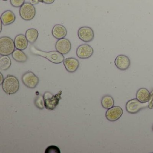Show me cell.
Wrapping results in <instances>:
<instances>
[{"label": "cell", "instance_id": "23", "mask_svg": "<svg viewBox=\"0 0 153 153\" xmlns=\"http://www.w3.org/2000/svg\"><path fill=\"white\" fill-rule=\"evenodd\" d=\"M45 153H60V149L58 146L54 145L49 146L45 149Z\"/></svg>", "mask_w": 153, "mask_h": 153}, {"label": "cell", "instance_id": "19", "mask_svg": "<svg viewBox=\"0 0 153 153\" xmlns=\"http://www.w3.org/2000/svg\"><path fill=\"white\" fill-rule=\"evenodd\" d=\"M12 58L16 61L19 62H25L27 61V56L21 50L16 49L12 54Z\"/></svg>", "mask_w": 153, "mask_h": 153}, {"label": "cell", "instance_id": "12", "mask_svg": "<svg viewBox=\"0 0 153 153\" xmlns=\"http://www.w3.org/2000/svg\"><path fill=\"white\" fill-rule=\"evenodd\" d=\"M114 64L119 70L122 71L126 70L130 66V60L128 56L123 54H120L118 55L115 58Z\"/></svg>", "mask_w": 153, "mask_h": 153}, {"label": "cell", "instance_id": "9", "mask_svg": "<svg viewBox=\"0 0 153 153\" xmlns=\"http://www.w3.org/2000/svg\"><path fill=\"white\" fill-rule=\"evenodd\" d=\"M93 48L89 45L84 44L79 45L76 50V55L80 59L90 58L94 53Z\"/></svg>", "mask_w": 153, "mask_h": 153}, {"label": "cell", "instance_id": "13", "mask_svg": "<svg viewBox=\"0 0 153 153\" xmlns=\"http://www.w3.org/2000/svg\"><path fill=\"white\" fill-rule=\"evenodd\" d=\"M63 62L66 70L70 73L75 72L79 66L78 60L74 58H66Z\"/></svg>", "mask_w": 153, "mask_h": 153}, {"label": "cell", "instance_id": "3", "mask_svg": "<svg viewBox=\"0 0 153 153\" xmlns=\"http://www.w3.org/2000/svg\"><path fill=\"white\" fill-rule=\"evenodd\" d=\"M15 48V42L10 37L2 36L0 38V54L1 56L11 55Z\"/></svg>", "mask_w": 153, "mask_h": 153}, {"label": "cell", "instance_id": "18", "mask_svg": "<svg viewBox=\"0 0 153 153\" xmlns=\"http://www.w3.org/2000/svg\"><path fill=\"white\" fill-rule=\"evenodd\" d=\"M25 36L30 43L33 44L38 38L39 33L38 30L35 28H30L26 32Z\"/></svg>", "mask_w": 153, "mask_h": 153}, {"label": "cell", "instance_id": "11", "mask_svg": "<svg viewBox=\"0 0 153 153\" xmlns=\"http://www.w3.org/2000/svg\"><path fill=\"white\" fill-rule=\"evenodd\" d=\"M56 51L63 55L68 54L71 48V44L70 41L66 38L58 40L55 44Z\"/></svg>", "mask_w": 153, "mask_h": 153}, {"label": "cell", "instance_id": "21", "mask_svg": "<svg viewBox=\"0 0 153 153\" xmlns=\"http://www.w3.org/2000/svg\"><path fill=\"white\" fill-rule=\"evenodd\" d=\"M11 65V61L8 56H2L0 58V69L6 71L9 69Z\"/></svg>", "mask_w": 153, "mask_h": 153}, {"label": "cell", "instance_id": "10", "mask_svg": "<svg viewBox=\"0 0 153 153\" xmlns=\"http://www.w3.org/2000/svg\"><path fill=\"white\" fill-rule=\"evenodd\" d=\"M123 114V110L119 106H114L108 109L105 113V117L107 120L114 122L119 120Z\"/></svg>", "mask_w": 153, "mask_h": 153}, {"label": "cell", "instance_id": "14", "mask_svg": "<svg viewBox=\"0 0 153 153\" xmlns=\"http://www.w3.org/2000/svg\"><path fill=\"white\" fill-rule=\"evenodd\" d=\"M67 33L68 32L66 27L61 25H55L52 30L53 36L58 40L65 38Z\"/></svg>", "mask_w": 153, "mask_h": 153}, {"label": "cell", "instance_id": "28", "mask_svg": "<svg viewBox=\"0 0 153 153\" xmlns=\"http://www.w3.org/2000/svg\"><path fill=\"white\" fill-rule=\"evenodd\" d=\"M0 74H1V81H0V85H2L3 81H4V77H3V75H2V74L1 72Z\"/></svg>", "mask_w": 153, "mask_h": 153}, {"label": "cell", "instance_id": "20", "mask_svg": "<svg viewBox=\"0 0 153 153\" xmlns=\"http://www.w3.org/2000/svg\"><path fill=\"white\" fill-rule=\"evenodd\" d=\"M101 104L104 108L108 110L114 106V100L111 96H105L102 98Z\"/></svg>", "mask_w": 153, "mask_h": 153}, {"label": "cell", "instance_id": "25", "mask_svg": "<svg viewBox=\"0 0 153 153\" xmlns=\"http://www.w3.org/2000/svg\"><path fill=\"white\" fill-rule=\"evenodd\" d=\"M151 96H150V100L149 102L148 107L150 109H153V91H152L151 93Z\"/></svg>", "mask_w": 153, "mask_h": 153}, {"label": "cell", "instance_id": "5", "mask_svg": "<svg viewBox=\"0 0 153 153\" xmlns=\"http://www.w3.org/2000/svg\"><path fill=\"white\" fill-rule=\"evenodd\" d=\"M19 15L22 19L30 21L33 19L36 14V10L34 5L25 2L19 9Z\"/></svg>", "mask_w": 153, "mask_h": 153}, {"label": "cell", "instance_id": "2", "mask_svg": "<svg viewBox=\"0 0 153 153\" xmlns=\"http://www.w3.org/2000/svg\"><path fill=\"white\" fill-rule=\"evenodd\" d=\"M19 82L16 77L13 75H8L2 84L3 91L9 95L14 94L18 91Z\"/></svg>", "mask_w": 153, "mask_h": 153}, {"label": "cell", "instance_id": "32", "mask_svg": "<svg viewBox=\"0 0 153 153\" xmlns=\"http://www.w3.org/2000/svg\"></svg>", "mask_w": 153, "mask_h": 153}, {"label": "cell", "instance_id": "4", "mask_svg": "<svg viewBox=\"0 0 153 153\" xmlns=\"http://www.w3.org/2000/svg\"><path fill=\"white\" fill-rule=\"evenodd\" d=\"M62 93V91L60 90L58 94L53 95L50 92H45L44 94L45 108L49 110H54L59 103Z\"/></svg>", "mask_w": 153, "mask_h": 153}, {"label": "cell", "instance_id": "27", "mask_svg": "<svg viewBox=\"0 0 153 153\" xmlns=\"http://www.w3.org/2000/svg\"><path fill=\"white\" fill-rule=\"evenodd\" d=\"M39 2V0H30V3L33 5H37Z\"/></svg>", "mask_w": 153, "mask_h": 153}, {"label": "cell", "instance_id": "17", "mask_svg": "<svg viewBox=\"0 0 153 153\" xmlns=\"http://www.w3.org/2000/svg\"><path fill=\"white\" fill-rule=\"evenodd\" d=\"M151 94L146 88H140L137 94L136 98L142 103L148 102L150 100Z\"/></svg>", "mask_w": 153, "mask_h": 153}, {"label": "cell", "instance_id": "8", "mask_svg": "<svg viewBox=\"0 0 153 153\" xmlns=\"http://www.w3.org/2000/svg\"><path fill=\"white\" fill-rule=\"evenodd\" d=\"M78 36L81 41L85 42H89L94 40V30L91 27L84 26L79 29Z\"/></svg>", "mask_w": 153, "mask_h": 153}, {"label": "cell", "instance_id": "6", "mask_svg": "<svg viewBox=\"0 0 153 153\" xmlns=\"http://www.w3.org/2000/svg\"><path fill=\"white\" fill-rule=\"evenodd\" d=\"M149 102L142 103L139 101L137 98L131 99L127 102L126 104V111L130 114H136L140 110L148 106Z\"/></svg>", "mask_w": 153, "mask_h": 153}, {"label": "cell", "instance_id": "24", "mask_svg": "<svg viewBox=\"0 0 153 153\" xmlns=\"http://www.w3.org/2000/svg\"><path fill=\"white\" fill-rule=\"evenodd\" d=\"M25 0H10L11 5L14 7L18 8L22 7L25 3Z\"/></svg>", "mask_w": 153, "mask_h": 153}, {"label": "cell", "instance_id": "31", "mask_svg": "<svg viewBox=\"0 0 153 153\" xmlns=\"http://www.w3.org/2000/svg\"><path fill=\"white\" fill-rule=\"evenodd\" d=\"M2 1H7L8 0H2Z\"/></svg>", "mask_w": 153, "mask_h": 153}, {"label": "cell", "instance_id": "30", "mask_svg": "<svg viewBox=\"0 0 153 153\" xmlns=\"http://www.w3.org/2000/svg\"><path fill=\"white\" fill-rule=\"evenodd\" d=\"M39 1H40V2H41V3H43L42 0H39Z\"/></svg>", "mask_w": 153, "mask_h": 153}, {"label": "cell", "instance_id": "29", "mask_svg": "<svg viewBox=\"0 0 153 153\" xmlns=\"http://www.w3.org/2000/svg\"><path fill=\"white\" fill-rule=\"evenodd\" d=\"M2 22L1 21V31H0V32H1V31H2Z\"/></svg>", "mask_w": 153, "mask_h": 153}, {"label": "cell", "instance_id": "26", "mask_svg": "<svg viewBox=\"0 0 153 153\" xmlns=\"http://www.w3.org/2000/svg\"><path fill=\"white\" fill-rule=\"evenodd\" d=\"M43 2L46 4H51L55 1V0H42Z\"/></svg>", "mask_w": 153, "mask_h": 153}, {"label": "cell", "instance_id": "1", "mask_svg": "<svg viewBox=\"0 0 153 153\" xmlns=\"http://www.w3.org/2000/svg\"><path fill=\"white\" fill-rule=\"evenodd\" d=\"M30 51L34 55L45 58L49 61L54 64H60L63 62L64 60L63 54L58 51H52L47 52L33 46L30 48Z\"/></svg>", "mask_w": 153, "mask_h": 153}, {"label": "cell", "instance_id": "15", "mask_svg": "<svg viewBox=\"0 0 153 153\" xmlns=\"http://www.w3.org/2000/svg\"><path fill=\"white\" fill-rule=\"evenodd\" d=\"M16 19V15L11 10H6L1 16V21L4 26L9 25L13 24Z\"/></svg>", "mask_w": 153, "mask_h": 153}, {"label": "cell", "instance_id": "16", "mask_svg": "<svg viewBox=\"0 0 153 153\" xmlns=\"http://www.w3.org/2000/svg\"><path fill=\"white\" fill-rule=\"evenodd\" d=\"M14 42L16 48L21 51L27 49L29 42L25 36L23 34H19L16 36L15 37Z\"/></svg>", "mask_w": 153, "mask_h": 153}, {"label": "cell", "instance_id": "7", "mask_svg": "<svg viewBox=\"0 0 153 153\" xmlns=\"http://www.w3.org/2000/svg\"><path fill=\"white\" fill-rule=\"evenodd\" d=\"M22 80L26 86L32 89L35 88L39 82V78L32 71H27L23 74Z\"/></svg>", "mask_w": 153, "mask_h": 153}, {"label": "cell", "instance_id": "22", "mask_svg": "<svg viewBox=\"0 0 153 153\" xmlns=\"http://www.w3.org/2000/svg\"><path fill=\"white\" fill-rule=\"evenodd\" d=\"M35 105L38 109L42 110L45 107L44 96L42 95H38L36 97L34 100Z\"/></svg>", "mask_w": 153, "mask_h": 153}]
</instances>
